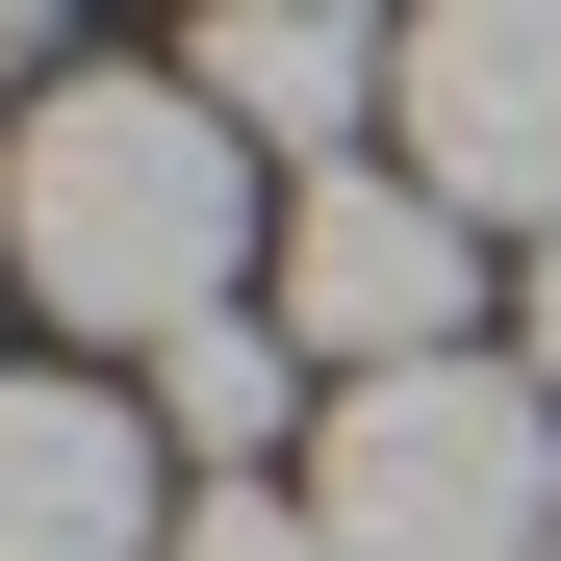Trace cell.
<instances>
[{
  "label": "cell",
  "instance_id": "obj_6",
  "mask_svg": "<svg viewBox=\"0 0 561 561\" xmlns=\"http://www.w3.org/2000/svg\"><path fill=\"white\" fill-rule=\"evenodd\" d=\"M179 77H205V103H230V128L280 153V179H332L357 128L409 103V26H357V0H230V26L179 51Z\"/></svg>",
  "mask_w": 561,
  "mask_h": 561
},
{
  "label": "cell",
  "instance_id": "obj_5",
  "mask_svg": "<svg viewBox=\"0 0 561 561\" xmlns=\"http://www.w3.org/2000/svg\"><path fill=\"white\" fill-rule=\"evenodd\" d=\"M0 561H179V434L128 383H0Z\"/></svg>",
  "mask_w": 561,
  "mask_h": 561
},
{
  "label": "cell",
  "instance_id": "obj_3",
  "mask_svg": "<svg viewBox=\"0 0 561 561\" xmlns=\"http://www.w3.org/2000/svg\"><path fill=\"white\" fill-rule=\"evenodd\" d=\"M280 332L332 357V383H409V357H485L459 307H485V230L434 205L409 153H332V179H280V280H255Z\"/></svg>",
  "mask_w": 561,
  "mask_h": 561
},
{
  "label": "cell",
  "instance_id": "obj_7",
  "mask_svg": "<svg viewBox=\"0 0 561 561\" xmlns=\"http://www.w3.org/2000/svg\"><path fill=\"white\" fill-rule=\"evenodd\" d=\"M280 383H307V332H280V307L153 332V434H179V485H255V459H280Z\"/></svg>",
  "mask_w": 561,
  "mask_h": 561
},
{
  "label": "cell",
  "instance_id": "obj_10",
  "mask_svg": "<svg viewBox=\"0 0 561 561\" xmlns=\"http://www.w3.org/2000/svg\"><path fill=\"white\" fill-rule=\"evenodd\" d=\"M0 280H26V255H0Z\"/></svg>",
  "mask_w": 561,
  "mask_h": 561
},
{
  "label": "cell",
  "instance_id": "obj_8",
  "mask_svg": "<svg viewBox=\"0 0 561 561\" xmlns=\"http://www.w3.org/2000/svg\"><path fill=\"white\" fill-rule=\"evenodd\" d=\"M179 561H332L307 485H179Z\"/></svg>",
  "mask_w": 561,
  "mask_h": 561
},
{
  "label": "cell",
  "instance_id": "obj_2",
  "mask_svg": "<svg viewBox=\"0 0 561 561\" xmlns=\"http://www.w3.org/2000/svg\"><path fill=\"white\" fill-rule=\"evenodd\" d=\"M307 511H332V561H561V409H536V357L332 383L307 409Z\"/></svg>",
  "mask_w": 561,
  "mask_h": 561
},
{
  "label": "cell",
  "instance_id": "obj_1",
  "mask_svg": "<svg viewBox=\"0 0 561 561\" xmlns=\"http://www.w3.org/2000/svg\"><path fill=\"white\" fill-rule=\"evenodd\" d=\"M0 255H26V307L77 332H205L280 280V205H255V128L205 77H51L26 128H0Z\"/></svg>",
  "mask_w": 561,
  "mask_h": 561
},
{
  "label": "cell",
  "instance_id": "obj_9",
  "mask_svg": "<svg viewBox=\"0 0 561 561\" xmlns=\"http://www.w3.org/2000/svg\"><path fill=\"white\" fill-rule=\"evenodd\" d=\"M0 26H77V0H0Z\"/></svg>",
  "mask_w": 561,
  "mask_h": 561
},
{
  "label": "cell",
  "instance_id": "obj_4",
  "mask_svg": "<svg viewBox=\"0 0 561 561\" xmlns=\"http://www.w3.org/2000/svg\"><path fill=\"white\" fill-rule=\"evenodd\" d=\"M409 179L459 230H561V0H409Z\"/></svg>",
  "mask_w": 561,
  "mask_h": 561
}]
</instances>
